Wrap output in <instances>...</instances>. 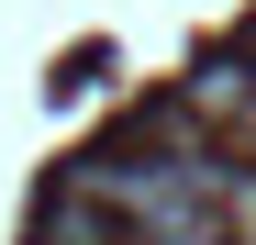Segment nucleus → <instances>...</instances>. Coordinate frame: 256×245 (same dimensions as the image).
Returning a JSON list of instances; mask_svg holds the SVG:
<instances>
[{
  "mask_svg": "<svg viewBox=\"0 0 256 245\" xmlns=\"http://www.w3.org/2000/svg\"><path fill=\"white\" fill-rule=\"evenodd\" d=\"M190 112H200V122H245V112H256V67H245V56H200V67H190Z\"/></svg>",
  "mask_w": 256,
  "mask_h": 245,
  "instance_id": "nucleus-1",
  "label": "nucleus"
},
{
  "mask_svg": "<svg viewBox=\"0 0 256 245\" xmlns=\"http://www.w3.org/2000/svg\"><path fill=\"white\" fill-rule=\"evenodd\" d=\"M200 245H245V234H200Z\"/></svg>",
  "mask_w": 256,
  "mask_h": 245,
  "instance_id": "nucleus-2",
  "label": "nucleus"
}]
</instances>
